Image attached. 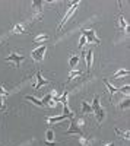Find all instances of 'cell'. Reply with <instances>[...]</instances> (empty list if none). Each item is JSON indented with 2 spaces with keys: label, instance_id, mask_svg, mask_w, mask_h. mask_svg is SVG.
<instances>
[{
  "label": "cell",
  "instance_id": "obj_1",
  "mask_svg": "<svg viewBox=\"0 0 130 146\" xmlns=\"http://www.w3.org/2000/svg\"><path fill=\"white\" fill-rule=\"evenodd\" d=\"M80 5V2H75V3H72V6H70L69 9H67V12H66V15H64V18L62 19V22L60 23H58V27H57V31H60L62 28H63V25H64V23L70 19V18H72L73 15H75V12H76V9H78V6Z\"/></svg>",
  "mask_w": 130,
  "mask_h": 146
},
{
  "label": "cell",
  "instance_id": "obj_2",
  "mask_svg": "<svg viewBox=\"0 0 130 146\" xmlns=\"http://www.w3.org/2000/svg\"><path fill=\"white\" fill-rule=\"evenodd\" d=\"M45 51H47V45L42 44L41 47L35 48V50L32 51V58L35 60V62H42V58L45 56Z\"/></svg>",
  "mask_w": 130,
  "mask_h": 146
},
{
  "label": "cell",
  "instance_id": "obj_3",
  "mask_svg": "<svg viewBox=\"0 0 130 146\" xmlns=\"http://www.w3.org/2000/svg\"><path fill=\"white\" fill-rule=\"evenodd\" d=\"M84 31V36L86 38V42H94V44H99V38L95 35V29H82Z\"/></svg>",
  "mask_w": 130,
  "mask_h": 146
},
{
  "label": "cell",
  "instance_id": "obj_4",
  "mask_svg": "<svg viewBox=\"0 0 130 146\" xmlns=\"http://www.w3.org/2000/svg\"><path fill=\"white\" fill-rule=\"evenodd\" d=\"M64 133H66V135H79V136H84V131H82V129L76 124V121L73 118L70 120V127Z\"/></svg>",
  "mask_w": 130,
  "mask_h": 146
},
{
  "label": "cell",
  "instance_id": "obj_5",
  "mask_svg": "<svg viewBox=\"0 0 130 146\" xmlns=\"http://www.w3.org/2000/svg\"><path fill=\"white\" fill-rule=\"evenodd\" d=\"M23 56H21V54H16V53H12L10 56H7L6 57V62H13L15 64H18V66H21V63L23 62Z\"/></svg>",
  "mask_w": 130,
  "mask_h": 146
},
{
  "label": "cell",
  "instance_id": "obj_6",
  "mask_svg": "<svg viewBox=\"0 0 130 146\" xmlns=\"http://www.w3.org/2000/svg\"><path fill=\"white\" fill-rule=\"evenodd\" d=\"M50 80L48 79H44L42 75H41V72H37V83L34 85V89H40L41 86H44V85H48Z\"/></svg>",
  "mask_w": 130,
  "mask_h": 146
},
{
  "label": "cell",
  "instance_id": "obj_7",
  "mask_svg": "<svg viewBox=\"0 0 130 146\" xmlns=\"http://www.w3.org/2000/svg\"><path fill=\"white\" fill-rule=\"evenodd\" d=\"M85 60H86V67L88 70H91L92 67V62H94V51L92 50H88L86 54H85Z\"/></svg>",
  "mask_w": 130,
  "mask_h": 146
},
{
  "label": "cell",
  "instance_id": "obj_8",
  "mask_svg": "<svg viewBox=\"0 0 130 146\" xmlns=\"http://www.w3.org/2000/svg\"><path fill=\"white\" fill-rule=\"evenodd\" d=\"M32 9H34L35 16H38V15L41 13V12H42V2H38V0L32 2Z\"/></svg>",
  "mask_w": 130,
  "mask_h": 146
},
{
  "label": "cell",
  "instance_id": "obj_9",
  "mask_svg": "<svg viewBox=\"0 0 130 146\" xmlns=\"http://www.w3.org/2000/svg\"><path fill=\"white\" fill-rule=\"evenodd\" d=\"M66 118H69V115H66V114L57 115V117H48V118H47V123L53 124V123H57V121H63V120H66Z\"/></svg>",
  "mask_w": 130,
  "mask_h": 146
},
{
  "label": "cell",
  "instance_id": "obj_10",
  "mask_svg": "<svg viewBox=\"0 0 130 146\" xmlns=\"http://www.w3.org/2000/svg\"><path fill=\"white\" fill-rule=\"evenodd\" d=\"M94 113H95V117H97V121H98V123H102V120H104V117H105L104 108H102V107H99V108H97Z\"/></svg>",
  "mask_w": 130,
  "mask_h": 146
},
{
  "label": "cell",
  "instance_id": "obj_11",
  "mask_svg": "<svg viewBox=\"0 0 130 146\" xmlns=\"http://www.w3.org/2000/svg\"><path fill=\"white\" fill-rule=\"evenodd\" d=\"M25 100H28L29 102H32V104H35V105H38V107H44V105H45L41 100L35 98V96H32V95H27V96H25Z\"/></svg>",
  "mask_w": 130,
  "mask_h": 146
},
{
  "label": "cell",
  "instance_id": "obj_12",
  "mask_svg": "<svg viewBox=\"0 0 130 146\" xmlns=\"http://www.w3.org/2000/svg\"><path fill=\"white\" fill-rule=\"evenodd\" d=\"M104 83H105V86H107V89H108V92H110V95H111V96H113L115 92H120V88H114L108 80H104Z\"/></svg>",
  "mask_w": 130,
  "mask_h": 146
},
{
  "label": "cell",
  "instance_id": "obj_13",
  "mask_svg": "<svg viewBox=\"0 0 130 146\" xmlns=\"http://www.w3.org/2000/svg\"><path fill=\"white\" fill-rule=\"evenodd\" d=\"M127 75H129V70H127V69H120L119 72H115V73H114L113 79H120V78H123V76H127Z\"/></svg>",
  "mask_w": 130,
  "mask_h": 146
},
{
  "label": "cell",
  "instance_id": "obj_14",
  "mask_svg": "<svg viewBox=\"0 0 130 146\" xmlns=\"http://www.w3.org/2000/svg\"><path fill=\"white\" fill-rule=\"evenodd\" d=\"M67 96H69V92L67 91H64V94L63 95H60V96H56V101H58V102H62L63 105H66L67 104Z\"/></svg>",
  "mask_w": 130,
  "mask_h": 146
},
{
  "label": "cell",
  "instance_id": "obj_15",
  "mask_svg": "<svg viewBox=\"0 0 130 146\" xmlns=\"http://www.w3.org/2000/svg\"><path fill=\"white\" fill-rule=\"evenodd\" d=\"M99 107H101V104H99V95H95V96H94V101H92V105H91L92 113L95 111L97 108H99Z\"/></svg>",
  "mask_w": 130,
  "mask_h": 146
},
{
  "label": "cell",
  "instance_id": "obj_16",
  "mask_svg": "<svg viewBox=\"0 0 130 146\" xmlns=\"http://www.w3.org/2000/svg\"><path fill=\"white\" fill-rule=\"evenodd\" d=\"M80 111L85 113V114H86V113H92V108H91V105H89L86 101H84V102L80 104Z\"/></svg>",
  "mask_w": 130,
  "mask_h": 146
},
{
  "label": "cell",
  "instance_id": "obj_17",
  "mask_svg": "<svg viewBox=\"0 0 130 146\" xmlns=\"http://www.w3.org/2000/svg\"><path fill=\"white\" fill-rule=\"evenodd\" d=\"M47 40H48V35H47V34H42V35H38V36H35L34 42H35V44H41V42H45Z\"/></svg>",
  "mask_w": 130,
  "mask_h": 146
},
{
  "label": "cell",
  "instance_id": "obj_18",
  "mask_svg": "<svg viewBox=\"0 0 130 146\" xmlns=\"http://www.w3.org/2000/svg\"><path fill=\"white\" fill-rule=\"evenodd\" d=\"M119 25H120V28H121V29H124L126 32L129 31V25H127V22L124 21L123 15H120V16H119Z\"/></svg>",
  "mask_w": 130,
  "mask_h": 146
},
{
  "label": "cell",
  "instance_id": "obj_19",
  "mask_svg": "<svg viewBox=\"0 0 130 146\" xmlns=\"http://www.w3.org/2000/svg\"><path fill=\"white\" fill-rule=\"evenodd\" d=\"M78 63H79V57H78V56H72V57H70V60H69V66L72 67V69H75V67L78 66Z\"/></svg>",
  "mask_w": 130,
  "mask_h": 146
},
{
  "label": "cell",
  "instance_id": "obj_20",
  "mask_svg": "<svg viewBox=\"0 0 130 146\" xmlns=\"http://www.w3.org/2000/svg\"><path fill=\"white\" fill-rule=\"evenodd\" d=\"M114 131L117 133V136L124 137L126 140H129V139H130V133H129V131H121V130H119V129H114Z\"/></svg>",
  "mask_w": 130,
  "mask_h": 146
},
{
  "label": "cell",
  "instance_id": "obj_21",
  "mask_svg": "<svg viewBox=\"0 0 130 146\" xmlns=\"http://www.w3.org/2000/svg\"><path fill=\"white\" fill-rule=\"evenodd\" d=\"M82 75V72L80 70H72L69 73V80H73L75 78H78V76H80Z\"/></svg>",
  "mask_w": 130,
  "mask_h": 146
},
{
  "label": "cell",
  "instance_id": "obj_22",
  "mask_svg": "<svg viewBox=\"0 0 130 146\" xmlns=\"http://www.w3.org/2000/svg\"><path fill=\"white\" fill-rule=\"evenodd\" d=\"M12 32L13 34H25V29H23L22 25H15L13 29H12Z\"/></svg>",
  "mask_w": 130,
  "mask_h": 146
},
{
  "label": "cell",
  "instance_id": "obj_23",
  "mask_svg": "<svg viewBox=\"0 0 130 146\" xmlns=\"http://www.w3.org/2000/svg\"><path fill=\"white\" fill-rule=\"evenodd\" d=\"M45 137H47V142H51V140L54 139V131H53V130H47Z\"/></svg>",
  "mask_w": 130,
  "mask_h": 146
},
{
  "label": "cell",
  "instance_id": "obj_24",
  "mask_svg": "<svg viewBox=\"0 0 130 146\" xmlns=\"http://www.w3.org/2000/svg\"><path fill=\"white\" fill-rule=\"evenodd\" d=\"M85 44H86V38H85L84 35H82V36H80V40H79V45H78V48H79V50H80V48L84 47Z\"/></svg>",
  "mask_w": 130,
  "mask_h": 146
},
{
  "label": "cell",
  "instance_id": "obj_25",
  "mask_svg": "<svg viewBox=\"0 0 130 146\" xmlns=\"http://www.w3.org/2000/svg\"><path fill=\"white\" fill-rule=\"evenodd\" d=\"M89 143H91L89 139H85L84 136H80V145H82V146H88Z\"/></svg>",
  "mask_w": 130,
  "mask_h": 146
},
{
  "label": "cell",
  "instance_id": "obj_26",
  "mask_svg": "<svg viewBox=\"0 0 130 146\" xmlns=\"http://www.w3.org/2000/svg\"><path fill=\"white\" fill-rule=\"evenodd\" d=\"M129 88H130V86H129V85H126V86H123V88H120V92H121V94L124 92L126 95H129Z\"/></svg>",
  "mask_w": 130,
  "mask_h": 146
},
{
  "label": "cell",
  "instance_id": "obj_27",
  "mask_svg": "<svg viewBox=\"0 0 130 146\" xmlns=\"http://www.w3.org/2000/svg\"><path fill=\"white\" fill-rule=\"evenodd\" d=\"M5 96H0V110H3L5 108Z\"/></svg>",
  "mask_w": 130,
  "mask_h": 146
},
{
  "label": "cell",
  "instance_id": "obj_28",
  "mask_svg": "<svg viewBox=\"0 0 130 146\" xmlns=\"http://www.w3.org/2000/svg\"><path fill=\"white\" fill-rule=\"evenodd\" d=\"M7 95H9V92H7V91H5L2 86H0V96H7Z\"/></svg>",
  "mask_w": 130,
  "mask_h": 146
},
{
  "label": "cell",
  "instance_id": "obj_29",
  "mask_svg": "<svg viewBox=\"0 0 130 146\" xmlns=\"http://www.w3.org/2000/svg\"><path fill=\"white\" fill-rule=\"evenodd\" d=\"M120 107H121V108H123V107H124V108H129V101L126 100L124 102H121V104H120Z\"/></svg>",
  "mask_w": 130,
  "mask_h": 146
},
{
  "label": "cell",
  "instance_id": "obj_30",
  "mask_svg": "<svg viewBox=\"0 0 130 146\" xmlns=\"http://www.w3.org/2000/svg\"><path fill=\"white\" fill-rule=\"evenodd\" d=\"M76 124H78L79 127H82V126H84V124H85V121H84V120H82V118H80V120H78V123H76Z\"/></svg>",
  "mask_w": 130,
  "mask_h": 146
},
{
  "label": "cell",
  "instance_id": "obj_31",
  "mask_svg": "<svg viewBox=\"0 0 130 146\" xmlns=\"http://www.w3.org/2000/svg\"><path fill=\"white\" fill-rule=\"evenodd\" d=\"M48 105H50V107H53V108H54V107H56V101H53V100H51V101H50V102H48Z\"/></svg>",
  "mask_w": 130,
  "mask_h": 146
},
{
  "label": "cell",
  "instance_id": "obj_32",
  "mask_svg": "<svg viewBox=\"0 0 130 146\" xmlns=\"http://www.w3.org/2000/svg\"><path fill=\"white\" fill-rule=\"evenodd\" d=\"M45 146H57L56 143H51V142H45Z\"/></svg>",
  "mask_w": 130,
  "mask_h": 146
},
{
  "label": "cell",
  "instance_id": "obj_33",
  "mask_svg": "<svg viewBox=\"0 0 130 146\" xmlns=\"http://www.w3.org/2000/svg\"><path fill=\"white\" fill-rule=\"evenodd\" d=\"M104 146H114V143H113V142H108V143H105Z\"/></svg>",
  "mask_w": 130,
  "mask_h": 146
}]
</instances>
